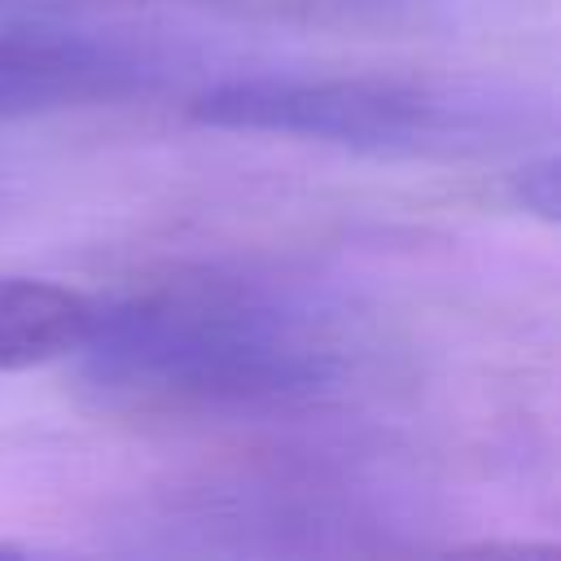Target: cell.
<instances>
[{
	"instance_id": "6da1fadb",
	"label": "cell",
	"mask_w": 561,
	"mask_h": 561,
	"mask_svg": "<svg viewBox=\"0 0 561 561\" xmlns=\"http://www.w3.org/2000/svg\"><path fill=\"white\" fill-rule=\"evenodd\" d=\"M83 351L114 390L158 403H254L333 373L329 324L245 280H193L101 311Z\"/></svg>"
},
{
	"instance_id": "7a4b0ae2",
	"label": "cell",
	"mask_w": 561,
	"mask_h": 561,
	"mask_svg": "<svg viewBox=\"0 0 561 561\" xmlns=\"http://www.w3.org/2000/svg\"><path fill=\"white\" fill-rule=\"evenodd\" d=\"M197 118L232 131L337 140L364 149H434L473 131V105L403 79H302L263 75L219 83L197 101Z\"/></svg>"
},
{
	"instance_id": "3957f363",
	"label": "cell",
	"mask_w": 561,
	"mask_h": 561,
	"mask_svg": "<svg viewBox=\"0 0 561 561\" xmlns=\"http://www.w3.org/2000/svg\"><path fill=\"white\" fill-rule=\"evenodd\" d=\"M127 66L79 35L44 31H4L0 35V114L44 110L101 92Z\"/></svg>"
},
{
	"instance_id": "277c9868",
	"label": "cell",
	"mask_w": 561,
	"mask_h": 561,
	"mask_svg": "<svg viewBox=\"0 0 561 561\" xmlns=\"http://www.w3.org/2000/svg\"><path fill=\"white\" fill-rule=\"evenodd\" d=\"M101 307L44 276H0V373L39 368L70 351H83Z\"/></svg>"
}]
</instances>
